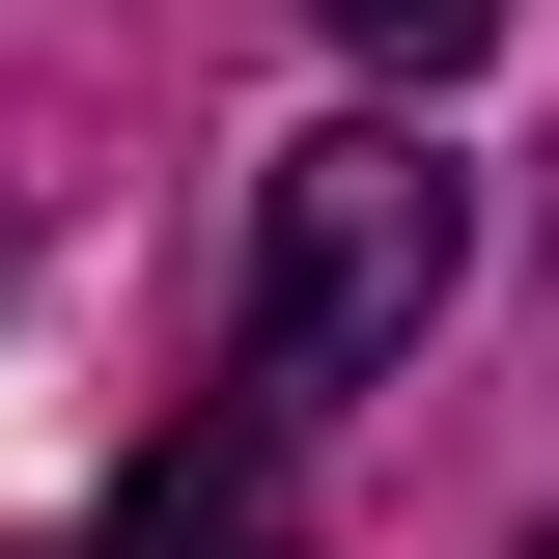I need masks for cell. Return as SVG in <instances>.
<instances>
[{"instance_id":"6da1fadb","label":"cell","mask_w":559,"mask_h":559,"mask_svg":"<svg viewBox=\"0 0 559 559\" xmlns=\"http://www.w3.org/2000/svg\"><path fill=\"white\" fill-rule=\"evenodd\" d=\"M448 280H476V168H448L419 112H336V140H280L224 392H252V419H336L364 364H419V308H448Z\"/></svg>"},{"instance_id":"7a4b0ae2","label":"cell","mask_w":559,"mask_h":559,"mask_svg":"<svg viewBox=\"0 0 559 559\" xmlns=\"http://www.w3.org/2000/svg\"><path fill=\"white\" fill-rule=\"evenodd\" d=\"M308 28H336V57H392V84H448V57L503 28V0H308Z\"/></svg>"}]
</instances>
